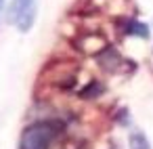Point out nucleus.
Instances as JSON below:
<instances>
[{"mask_svg":"<svg viewBox=\"0 0 153 149\" xmlns=\"http://www.w3.org/2000/svg\"><path fill=\"white\" fill-rule=\"evenodd\" d=\"M65 124L61 120H38L21 132L17 149H53L57 139L63 134Z\"/></svg>","mask_w":153,"mask_h":149,"instance_id":"nucleus-1","label":"nucleus"},{"mask_svg":"<svg viewBox=\"0 0 153 149\" xmlns=\"http://www.w3.org/2000/svg\"><path fill=\"white\" fill-rule=\"evenodd\" d=\"M122 57H120V53L115 51V48H111V46H105L99 55H97V63L105 69V72H115L120 65H122Z\"/></svg>","mask_w":153,"mask_h":149,"instance_id":"nucleus-2","label":"nucleus"},{"mask_svg":"<svg viewBox=\"0 0 153 149\" xmlns=\"http://www.w3.org/2000/svg\"><path fill=\"white\" fill-rule=\"evenodd\" d=\"M32 9H36V0H13L9 11H7V21L9 23H17L19 17L25 15Z\"/></svg>","mask_w":153,"mask_h":149,"instance_id":"nucleus-3","label":"nucleus"},{"mask_svg":"<svg viewBox=\"0 0 153 149\" xmlns=\"http://www.w3.org/2000/svg\"><path fill=\"white\" fill-rule=\"evenodd\" d=\"M122 32L124 34H128V36H136V38H149V28L145 25V23H140V21H136V19H126L124 23H122Z\"/></svg>","mask_w":153,"mask_h":149,"instance_id":"nucleus-4","label":"nucleus"},{"mask_svg":"<svg viewBox=\"0 0 153 149\" xmlns=\"http://www.w3.org/2000/svg\"><path fill=\"white\" fill-rule=\"evenodd\" d=\"M103 90H105L103 82H99V80H90V82L80 90V99H94V97L103 95Z\"/></svg>","mask_w":153,"mask_h":149,"instance_id":"nucleus-5","label":"nucleus"},{"mask_svg":"<svg viewBox=\"0 0 153 149\" xmlns=\"http://www.w3.org/2000/svg\"><path fill=\"white\" fill-rule=\"evenodd\" d=\"M128 143H130V149H151L149 139H147L145 132H140V130H132L130 136H128Z\"/></svg>","mask_w":153,"mask_h":149,"instance_id":"nucleus-6","label":"nucleus"},{"mask_svg":"<svg viewBox=\"0 0 153 149\" xmlns=\"http://www.w3.org/2000/svg\"><path fill=\"white\" fill-rule=\"evenodd\" d=\"M2 9H4V0H0V13H2Z\"/></svg>","mask_w":153,"mask_h":149,"instance_id":"nucleus-7","label":"nucleus"}]
</instances>
